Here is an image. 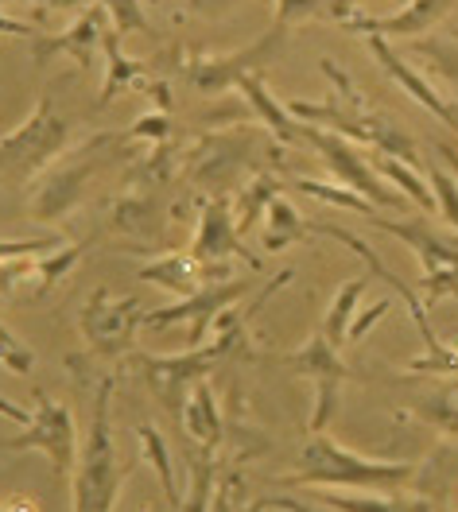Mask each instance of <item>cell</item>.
I'll return each instance as SVG.
<instances>
[{
  "mask_svg": "<svg viewBox=\"0 0 458 512\" xmlns=\"http://www.w3.org/2000/svg\"><path fill=\"white\" fill-rule=\"evenodd\" d=\"M319 66H323V74L330 78L334 94H330L327 101H295V97L284 101L295 121L319 125V128H327V132H338V136L354 140L361 148H373V152H385V156H396V160L420 167V148H416V140L400 125H393L389 117L373 113V109L361 101V90L350 82V74L338 70L334 59H319Z\"/></svg>",
  "mask_w": 458,
  "mask_h": 512,
  "instance_id": "cell-1",
  "label": "cell"
},
{
  "mask_svg": "<svg viewBox=\"0 0 458 512\" xmlns=\"http://www.w3.org/2000/svg\"><path fill=\"white\" fill-rule=\"evenodd\" d=\"M292 474H280L276 485H311V489H365V493H400L412 485L420 466L416 462H389V458H365L358 450L338 447L327 431L311 435L307 447L295 454Z\"/></svg>",
  "mask_w": 458,
  "mask_h": 512,
  "instance_id": "cell-2",
  "label": "cell"
},
{
  "mask_svg": "<svg viewBox=\"0 0 458 512\" xmlns=\"http://www.w3.org/2000/svg\"><path fill=\"white\" fill-rule=\"evenodd\" d=\"M113 392H117V373L101 377L90 431H86V443L78 447V466L70 474V489H74L70 509L74 512H113L125 489V478L132 474V462H125L113 443Z\"/></svg>",
  "mask_w": 458,
  "mask_h": 512,
  "instance_id": "cell-3",
  "label": "cell"
},
{
  "mask_svg": "<svg viewBox=\"0 0 458 512\" xmlns=\"http://www.w3.org/2000/svg\"><path fill=\"white\" fill-rule=\"evenodd\" d=\"M245 342V322H233L229 330H222L214 342L202 346H187V353H164V357H148V353H132L129 365L148 381L152 396L164 404V412L171 419H183V404L191 396V388L198 381H206V373L229 357Z\"/></svg>",
  "mask_w": 458,
  "mask_h": 512,
  "instance_id": "cell-4",
  "label": "cell"
},
{
  "mask_svg": "<svg viewBox=\"0 0 458 512\" xmlns=\"http://www.w3.org/2000/svg\"><path fill=\"white\" fill-rule=\"evenodd\" d=\"M66 148H70V121L43 94L24 125L0 136V183L28 187L35 175H43L47 167L63 160Z\"/></svg>",
  "mask_w": 458,
  "mask_h": 512,
  "instance_id": "cell-5",
  "label": "cell"
},
{
  "mask_svg": "<svg viewBox=\"0 0 458 512\" xmlns=\"http://www.w3.org/2000/svg\"><path fill=\"white\" fill-rule=\"evenodd\" d=\"M132 144L125 132H94L90 140H82L74 152L66 148V156L55 163V171L47 175V183L35 191L32 198V218L35 222H59L66 218L82 194H86V183L98 175L101 167L121 156V148Z\"/></svg>",
  "mask_w": 458,
  "mask_h": 512,
  "instance_id": "cell-6",
  "label": "cell"
},
{
  "mask_svg": "<svg viewBox=\"0 0 458 512\" xmlns=\"http://www.w3.org/2000/svg\"><path fill=\"white\" fill-rule=\"evenodd\" d=\"M295 148H311V152L334 171V179H338L342 187L358 191L361 198H369L373 206L400 210V214H412V210H416L404 194L393 191V187L377 175L373 160L361 152V144H354V140H346V136H338V132H327V128H319V125H303V121H299V125H295Z\"/></svg>",
  "mask_w": 458,
  "mask_h": 512,
  "instance_id": "cell-7",
  "label": "cell"
},
{
  "mask_svg": "<svg viewBox=\"0 0 458 512\" xmlns=\"http://www.w3.org/2000/svg\"><path fill=\"white\" fill-rule=\"evenodd\" d=\"M187 253L202 264L206 276L218 272V280L233 276V272H229V260H241L249 272H261L264 268V260L245 245V237H241L237 225H233V194L229 191H218L214 198L202 202L195 237H191Z\"/></svg>",
  "mask_w": 458,
  "mask_h": 512,
  "instance_id": "cell-8",
  "label": "cell"
},
{
  "mask_svg": "<svg viewBox=\"0 0 458 512\" xmlns=\"http://www.w3.org/2000/svg\"><path fill=\"white\" fill-rule=\"evenodd\" d=\"M284 369H292L295 377H307L315 384V412H311V435H323L334 416H338V404H342V384L354 381L358 373L338 357V350L327 342L323 330H315L307 338V346H299L295 353H284L280 357Z\"/></svg>",
  "mask_w": 458,
  "mask_h": 512,
  "instance_id": "cell-9",
  "label": "cell"
},
{
  "mask_svg": "<svg viewBox=\"0 0 458 512\" xmlns=\"http://www.w3.org/2000/svg\"><path fill=\"white\" fill-rule=\"evenodd\" d=\"M292 28L284 24H272L268 32L249 43L245 51H233V55H222V59H187L183 66V78L187 86H195L198 94H226V90H237L249 74H261L268 63H276V55L284 51Z\"/></svg>",
  "mask_w": 458,
  "mask_h": 512,
  "instance_id": "cell-10",
  "label": "cell"
},
{
  "mask_svg": "<svg viewBox=\"0 0 458 512\" xmlns=\"http://www.w3.org/2000/svg\"><path fill=\"white\" fill-rule=\"evenodd\" d=\"M8 450H43L51 462L55 478H70L78 466V431H74V416L70 408L59 404L47 392H35V412L24 423V435L4 439Z\"/></svg>",
  "mask_w": 458,
  "mask_h": 512,
  "instance_id": "cell-11",
  "label": "cell"
},
{
  "mask_svg": "<svg viewBox=\"0 0 458 512\" xmlns=\"http://www.w3.org/2000/svg\"><path fill=\"white\" fill-rule=\"evenodd\" d=\"M140 322H144V307H140L136 295H113L109 288H98L78 315V330H82L90 353L125 357L132 350V338H136Z\"/></svg>",
  "mask_w": 458,
  "mask_h": 512,
  "instance_id": "cell-12",
  "label": "cell"
},
{
  "mask_svg": "<svg viewBox=\"0 0 458 512\" xmlns=\"http://www.w3.org/2000/svg\"><path fill=\"white\" fill-rule=\"evenodd\" d=\"M253 291V280L245 276H226V280H214V284H202L198 291L183 295L179 303L171 307H160V311H144V322L148 330H167L175 322H191V346H202L206 334L214 330V322L226 315L237 299H245Z\"/></svg>",
  "mask_w": 458,
  "mask_h": 512,
  "instance_id": "cell-13",
  "label": "cell"
},
{
  "mask_svg": "<svg viewBox=\"0 0 458 512\" xmlns=\"http://www.w3.org/2000/svg\"><path fill=\"white\" fill-rule=\"evenodd\" d=\"M458 0H408L400 12L393 16H365V12H346L338 24L346 32H365V35H381V39H408V35H424L431 32L443 16L455 12Z\"/></svg>",
  "mask_w": 458,
  "mask_h": 512,
  "instance_id": "cell-14",
  "label": "cell"
},
{
  "mask_svg": "<svg viewBox=\"0 0 458 512\" xmlns=\"http://www.w3.org/2000/svg\"><path fill=\"white\" fill-rule=\"evenodd\" d=\"M105 28H109V20H105V4H90L86 12H78V20H74L66 32H59V35L39 32L35 35L32 43H28V47H32V63L43 70L51 55H70L82 70H90L94 51H98Z\"/></svg>",
  "mask_w": 458,
  "mask_h": 512,
  "instance_id": "cell-15",
  "label": "cell"
},
{
  "mask_svg": "<svg viewBox=\"0 0 458 512\" xmlns=\"http://www.w3.org/2000/svg\"><path fill=\"white\" fill-rule=\"evenodd\" d=\"M307 233H323V237H334V241L350 245V249H354V253H358L361 260H365V264H369V272H373L377 280H385V284H389V288H393L396 295L404 299L408 315H412V322H416V326H420V334H424L427 350H431V353H443V350H447V342H443V338L435 334V326H431V319H427L424 299L416 295V288H408V284H404V280H400L396 272H389V268L381 264V256L373 253V245H365V241H361V237H354L350 229H338V225H330V222H307Z\"/></svg>",
  "mask_w": 458,
  "mask_h": 512,
  "instance_id": "cell-16",
  "label": "cell"
},
{
  "mask_svg": "<svg viewBox=\"0 0 458 512\" xmlns=\"http://www.w3.org/2000/svg\"><path fill=\"white\" fill-rule=\"evenodd\" d=\"M365 222L373 225V229H381V233H389V237H400V241H404L412 253L420 256L424 276H431V272H443V268H458V233H455V237H439L420 210H412L404 222L381 218V214H373V218H365Z\"/></svg>",
  "mask_w": 458,
  "mask_h": 512,
  "instance_id": "cell-17",
  "label": "cell"
},
{
  "mask_svg": "<svg viewBox=\"0 0 458 512\" xmlns=\"http://www.w3.org/2000/svg\"><path fill=\"white\" fill-rule=\"evenodd\" d=\"M369 55L377 59V66L393 78L396 86L404 90V94H412L420 105H424L431 117H439L443 125L458 128V105L451 101L447 94H439V86L435 82H427L420 70H412L408 59H400V51L389 47V39H381V35H369Z\"/></svg>",
  "mask_w": 458,
  "mask_h": 512,
  "instance_id": "cell-18",
  "label": "cell"
},
{
  "mask_svg": "<svg viewBox=\"0 0 458 512\" xmlns=\"http://www.w3.org/2000/svg\"><path fill=\"white\" fill-rule=\"evenodd\" d=\"M179 423H183V431L195 439L198 447H210V450L222 447V439H226V419H222V408H218L214 388H210L206 381H198L195 388H191Z\"/></svg>",
  "mask_w": 458,
  "mask_h": 512,
  "instance_id": "cell-19",
  "label": "cell"
},
{
  "mask_svg": "<svg viewBox=\"0 0 458 512\" xmlns=\"http://www.w3.org/2000/svg\"><path fill=\"white\" fill-rule=\"evenodd\" d=\"M140 280H148V284H156V288H164L183 299V295L202 288L206 272H202V264H198L195 256L183 249V253H164L156 256V260H148V264H140Z\"/></svg>",
  "mask_w": 458,
  "mask_h": 512,
  "instance_id": "cell-20",
  "label": "cell"
},
{
  "mask_svg": "<svg viewBox=\"0 0 458 512\" xmlns=\"http://www.w3.org/2000/svg\"><path fill=\"white\" fill-rule=\"evenodd\" d=\"M101 55H105V82H101V94H98V109H105L117 90H129L132 82H140V78H152V70L144 63H136L129 55H121V35L113 32V28H105L101 35Z\"/></svg>",
  "mask_w": 458,
  "mask_h": 512,
  "instance_id": "cell-21",
  "label": "cell"
},
{
  "mask_svg": "<svg viewBox=\"0 0 458 512\" xmlns=\"http://www.w3.org/2000/svg\"><path fill=\"white\" fill-rule=\"evenodd\" d=\"M280 187H284V183H280L276 175L261 171V175H253L241 191L233 194V225H237L241 237H249V233L264 222V210L272 206V198H280Z\"/></svg>",
  "mask_w": 458,
  "mask_h": 512,
  "instance_id": "cell-22",
  "label": "cell"
},
{
  "mask_svg": "<svg viewBox=\"0 0 458 512\" xmlns=\"http://www.w3.org/2000/svg\"><path fill=\"white\" fill-rule=\"evenodd\" d=\"M373 160V167H377V175L389 183V187H396V191L404 194L420 214H431V210H439L435 206V191L431 187H424V175H420V167H412V163L396 160V156H385V152H373L369 156Z\"/></svg>",
  "mask_w": 458,
  "mask_h": 512,
  "instance_id": "cell-23",
  "label": "cell"
},
{
  "mask_svg": "<svg viewBox=\"0 0 458 512\" xmlns=\"http://www.w3.org/2000/svg\"><path fill=\"white\" fill-rule=\"evenodd\" d=\"M241 97L249 101V109H253V117L261 121V125H268L272 132H276V140H284V144H295V121L292 113H288V105L284 101H276V97L264 90V82H261V74H249L241 86Z\"/></svg>",
  "mask_w": 458,
  "mask_h": 512,
  "instance_id": "cell-24",
  "label": "cell"
},
{
  "mask_svg": "<svg viewBox=\"0 0 458 512\" xmlns=\"http://www.w3.org/2000/svg\"><path fill=\"white\" fill-rule=\"evenodd\" d=\"M303 237H307V218L295 210L284 194L272 198V206L264 210V237H261L264 253H284L288 245H299Z\"/></svg>",
  "mask_w": 458,
  "mask_h": 512,
  "instance_id": "cell-25",
  "label": "cell"
},
{
  "mask_svg": "<svg viewBox=\"0 0 458 512\" xmlns=\"http://www.w3.org/2000/svg\"><path fill=\"white\" fill-rule=\"evenodd\" d=\"M319 505H327L330 512H435L431 501L424 497H385V493H373V497H346L338 489H319L315 493Z\"/></svg>",
  "mask_w": 458,
  "mask_h": 512,
  "instance_id": "cell-26",
  "label": "cell"
},
{
  "mask_svg": "<svg viewBox=\"0 0 458 512\" xmlns=\"http://www.w3.org/2000/svg\"><path fill=\"white\" fill-rule=\"evenodd\" d=\"M365 299V280H346L342 288L334 291V299H330L327 307V319H323V334H327V342L334 350H342V346H350V322L358 315V303Z\"/></svg>",
  "mask_w": 458,
  "mask_h": 512,
  "instance_id": "cell-27",
  "label": "cell"
},
{
  "mask_svg": "<svg viewBox=\"0 0 458 512\" xmlns=\"http://www.w3.org/2000/svg\"><path fill=\"white\" fill-rule=\"evenodd\" d=\"M187 470H191V493L183 512H210L214 485L222 478V462L210 447H187Z\"/></svg>",
  "mask_w": 458,
  "mask_h": 512,
  "instance_id": "cell-28",
  "label": "cell"
},
{
  "mask_svg": "<svg viewBox=\"0 0 458 512\" xmlns=\"http://www.w3.org/2000/svg\"><path fill=\"white\" fill-rule=\"evenodd\" d=\"M136 439H140L144 458L152 462L156 478H160V485H164L167 512H183V497H179V485H175V466H171V447H167V439L152 427V423H140V427H136Z\"/></svg>",
  "mask_w": 458,
  "mask_h": 512,
  "instance_id": "cell-29",
  "label": "cell"
},
{
  "mask_svg": "<svg viewBox=\"0 0 458 512\" xmlns=\"http://www.w3.org/2000/svg\"><path fill=\"white\" fill-rule=\"evenodd\" d=\"M412 416H420L439 435L458 439V381L443 384L439 392H427L420 400H412Z\"/></svg>",
  "mask_w": 458,
  "mask_h": 512,
  "instance_id": "cell-30",
  "label": "cell"
},
{
  "mask_svg": "<svg viewBox=\"0 0 458 512\" xmlns=\"http://www.w3.org/2000/svg\"><path fill=\"white\" fill-rule=\"evenodd\" d=\"M82 249H86V245H63V249H55V253L35 256L32 272H28V284H24L28 295H47L59 280H66V272L82 260Z\"/></svg>",
  "mask_w": 458,
  "mask_h": 512,
  "instance_id": "cell-31",
  "label": "cell"
},
{
  "mask_svg": "<svg viewBox=\"0 0 458 512\" xmlns=\"http://www.w3.org/2000/svg\"><path fill=\"white\" fill-rule=\"evenodd\" d=\"M292 187L299 194H307V198H319V202H327V206H342V210H354V214H361V218H373V214H377V206H373L369 198H361L358 191H350V187H330V183L307 179V175L292 179Z\"/></svg>",
  "mask_w": 458,
  "mask_h": 512,
  "instance_id": "cell-32",
  "label": "cell"
},
{
  "mask_svg": "<svg viewBox=\"0 0 458 512\" xmlns=\"http://www.w3.org/2000/svg\"><path fill=\"white\" fill-rule=\"evenodd\" d=\"M113 225L132 237H152V198L144 194H125L113 202Z\"/></svg>",
  "mask_w": 458,
  "mask_h": 512,
  "instance_id": "cell-33",
  "label": "cell"
},
{
  "mask_svg": "<svg viewBox=\"0 0 458 512\" xmlns=\"http://www.w3.org/2000/svg\"><path fill=\"white\" fill-rule=\"evenodd\" d=\"M431 187H435L439 218L458 233V179L447 171V167H431Z\"/></svg>",
  "mask_w": 458,
  "mask_h": 512,
  "instance_id": "cell-34",
  "label": "cell"
},
{
  "mask_svg": "<svg viewBox=\"0 0 458 512\" xmlns=\"http://www.w3.org/2000/svg\"><path fill=\"white\" fill-rule=\"evenodd\" d=\"M0 365L8 373H16V377H24V373L35 369V353L28 350V342H20L4 322H0Z\"/></svg>",
  "mask_w": 458,
  "mask_h": 512,
  "instance_id": "cell-35",
  "label": "cell"
},
{
  "mask_svg": "<svg viewBox=\"0 0 458 512\" xmlns=\"http://www.w3.org/2000/svg\"><path fill=\"white\" fill-rule=\"evenodd\" d=\"M105 12H113V32L121 35H136V32H148V20L140 12V0H101Z\"/></svg>",
  "mask_w": 458,
  "mask_h": 512,
  "instance_id": "cell-36",
  "label": "cell"
},
{
  "mask_svg": "<svg viewBox=\"0 0 458 512\" xmlns=\"http://www.w3.org/2000/svg\"><path fill=\"white\" fill-rule=\"evenodd\" d=\"M125 136L129 140H148V148H152V144H164L167 136H171V121H167L164 109H148L136 125L125 128Z\"/></svg>",
  "mask_w": 458,
  "mask_h": 512,
  "instance_id": "cell-37",
  "label": "cell"
},
{
  "mask_svg": "<svg viewBox=\"0 0 458 512\" xmlns=\"http://www.w3.org/2000/svg\"><path fill=\"white\" fill-rule=\"evenodd\" d=\"M427 59H431V66L435 70H443V78L451 82V101L458 105V47H451V43H431V47H420Z\"/></svg>",
  "mask_w": 458,
  "mask_h": 512,
  "instance_id": "cell-38",
  "label": "cell"
},
{
  "mask_svg": "<svg viewBox=\"0 0 458 512\" xmlns=\"http://www.w3.org/2000/svg\"><path fill=\"white\" fill-rule=\"evenodd\" d=\"M408 373H439V377H458V346H447L443 353H427L408 361Z\"/></svg>",
  "mask_w": 458,
  "mask_h": 512,
  "instance_id": "cell-39",
  "label": "cell"
},
{
  "mask_svg": "<svg viewBox=\"0 0 458 512\" xmlns=\"http://www.w3.org/2000/svg\"><path fill=\"white\" fill-rule=\"evenodd\" d=\"M389 311H393V299H377L369 311H358V315H354V322H350V346H354V342H361V338H365V334H369L377 322L385 319Z\"/></svg>",
  "mask_w": 458,
  "mask_h": 512,
  "instance_id": "cell-40",
  "label": "cell"
},
{
  "mask_svg": "<svg viewBox=\"0 0 458 512\" xmlns=\"http://www.w3.org/2000/svg\"><path fill=\"white\" fill-rule=\"evenodd\" d=\"M249 512H330L327 505H307V501H299V497H257Z\"/></svg>",
  "mask_w": 458,
  "mask_h": 512,
  "instance_id": "cell-41",
  "label": "cell"
},
{
  "mask_svg": "<svg viewBox=\"0 0 458 512\" xmlns=\"http://www.w3.org/2000/svg\"><path fill=\"white\" fill-rule=\"evenodd\" d=\"M237 489H241V478L229 470L218 478L214 485V501H210V512H233V497H237Z\"/></svg>",
  "mask_w": 458,
  "mask_h": 512,
  "instance_id": "cell-42",
  "label": "cell"
},
{
  "mask_svg": "<svg viewBox=\"0 0 458 512\" xmlns=\"http://www.w3.org/2000/svg\"><path fill=\"white\" fill-rule=\"evenodd\" d=\"M431 148L439 152L443 167H447V171H451V175L458 179V152H455V148H451V144H443V140H431Z\"/></svg>",
  "mask_w": 458,
  "mask_h": 512,
  "instance_id": "cell-43",
  "label": "cell"
},
{
  "mask_svg": "<svg viewBox=\"0 0 458 512\" xmlns=\"http://www.w3.org/2000/svg\"><path fill=\"white\" fill-rule=\"evenodd\" d=\"M0 416L16 419V423H20V427H24V423H28V419H32V412H28V408H16V404H12V400H4V396H0Z\"/></svg>",
  "mask_w": 458,
  "mask_h": 512,
  "instance_id": "cell-44",
  "label": "cell"
},
{
  "mask_svg": "<svg viewBox=\"0 0 458 512\" xmlns=\"http://www.w3.org/2000/svg\"><path fill=\"white\" fill-rule=\"evenodd\" d=\"M0 512H4V509H0Z\"/></svg>",
  "mask_w": 458,
  "mask_h": 512,
  "instance_id": "cell-45",
  "label": "cell"
}]
</instances>
